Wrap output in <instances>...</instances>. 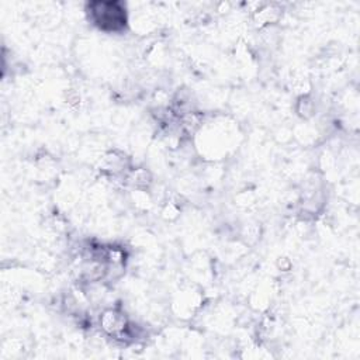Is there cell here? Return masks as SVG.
I'll return each instance as SVG.
<instances>
[{
	"mask_svg": "<svg viewBox=\"0 0 360 360\" xmlns=\"http://www.w3.org/2000/svg\"><path fill=\"white\" fill-rule=\"evenodd\" d=\"M91 14L94 21L103 28L118 30L125 24L124 11L118 3H91Z\"/></svg>",
	"mask_w": 360,
	"mask_h": 360,
	"instance_id": "cell-1",
	"label": "cell"
}]
</instances>
